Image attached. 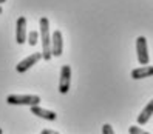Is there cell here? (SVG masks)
Wrapping results in <instances>:
<instances>
[{
	"mask_svg": "<svg viewBox=\"0 0 153 134\" xmlns=\"http://www.w3.org/2000/svg\"><path fill=\"white\" fill-rule=\"evenodd\" d=\"M40 39H42V59L50 60L53 57L51 54V37H50V22L47 17H42L40 22Z\"/></svg>",
	"mask_w": 153,
	"mask_h": 134,
	"instance_id": "1",
	"label": "cell"
},
{
	"mask_svg": "<svg viewBox=\"0 0 153 134\" xmlns=\"http://www.w3.org/2000/svg\"><path fill=\"white\" fill-rule=\"evenodd\" d=\"M6 102L10 105H37L40 103V97L39 96H34V94H11L8 96Z\"/></svg>",
	"mask_w": 153,
	"mask_h": 134,
	"instance_id": "2",
	"label": "cell"
},
{
	"mask_svg": "<svg viewBox=\"0 0 153 134\" xmlns=\"http://www.w3.org/2000/svg\"><path fill=\"white\" fill-rule=\"evenodd\" d=\"M136 54H138V62H139L141 65H149L150 57H149L147 39L142 37V35L136 39Z\"/></svg>",
	"mask_w": 153,
	"mask_h": 134,
	"instance_id": "3",
	"label": "cell"
},
{
	"mask_svg": "<svg viewBox=\"0 0 153 134\" xmlns=\"http://www.w3.org/2000/svg\"><path fill=\"white\" fill-rule=\"evenodd\" d=\"M70 83H71V68L68 65H64L60 69V79H59V93L67 94L70 91Z\"/></svg>",
	"mask_w": 153,
	"mask_h": 134,
	"instance_id": "4",
	"label": "cell"
},
{
	"mask_svg": "<svg viewBox=\"0 0 153 134\" xmlns=\"http://www.w3.org/2000/svg\"><path fill=\"white\" fill-rule=\"evenodd\" d=\"M40 59H42V52H34V54H30L28 57H25L22 62L17 63L16 71H17V73H25V71H28L31 66H34Z\"/></svg>",
	"mask_w": 153,
	"mask_h": 134,
	"instance_id": "5",
	"label": "cell"
},
{
	"mask_svg": "<svg viewBox=\"0 0 153 134\" xmlns=\"http://www.w3.org/2000/svg\"><path fill=\"white\" fill-rule=\"evenodd\" d=\"M64 52V39H62V32L60 31H54L51 35V54L54 57L62 56Z\"/></svg>",
	"mask_w": 153,
	"mask_h": 134,
	"instance_id": "6",
	"label": "cell"
},
{
	"mask_svg": "<svg viewBox=\"0 0 153 134\" xmlns=\"http://www.w3.org/2000/svg\"><path fill=\"white\" fill-rule=\"evenodd\" d=\"M26 19L25 17H19L17 19V25H16V42L22 45L26 42Z\"/></svg>",
	"mask_w": 153,
	"mask_h": 134,
	"instance_id": "7",
	"label": "cell"
},
{
	"mask_svg": "<svg viewBox=\"0 0 153 134\" xmlns=\"http://www.w3.org/2000/svg\"><path fill=\"white\" fill-rule=\"evenodd\" d=\"M31 113L34 114V116H39V117H42V119H45V120H56L57 119V114L56 113H53V111H48V110H43V108H40V106H37V105H33L31 106Z\"/></svg>",
	"mask_w": 153,
	"mask_h": 134,
	"instance_id": "8",
	"label": "cell"
},
{
	"mask_svg": "<svg viewBox=\"0 0 153 134\" xmlns=\"http://www.w3.org/2000/svg\"><path fill=\"white\" fill-rule=\"evenodd\" d=\"M153 76V66H141V68H136L131 71V79L134 80H139V79H147V77H152Z\"/></svg>",
	"mask_w": 153,
	"mask_h": 134,
	"instance_id": "9",
	"label": "cell"
},
{
	"mask_svg": "<svg viewBox=\"0 0 153 134\" xmlns=\"http://www.w3.org/2000/svg\"><path fill=\"white\" fill-rule=\"evenodd\" d=\"M152 116H153V99L146 105V108H144V110L141 111V114L138 116V123H139V125H146V123L150 120Z\"/></svg>",
	"mask_w": 153,
	"mask_h": 134,
	"instance_id": "10",
	"label": "cell"
},
{
	"mask_svg": "<svg viewBox=\"0 0 153 134\" xmlns=\"http://www.w3.org/2000/svg\"><path fill=\"white\" fill-rule=\"evenodd\" d=\"M26 42H28L31 46H36L39 42V32L37 31H30L28 34H26Z\"/></svg>",
	"mask_w": 153,
	"mask_h": 134,
	"instance_id": "11",
	"label": "cell"
},
{
	"mask_svg": "<svg viewBox=\"0 0 153 134\" xmlns=\"http://www.w3.org/2000/svg\"><path fill=\"white\" fill-rule=\"evenodd\" d=\"M128 133L130 134H147V131H144V130H141L138 127H130L128 128Z\"/></svg>",
	"mask_w": 153,
	"mask_h": 134,
	"instance_id": "12",
	"label": "cell"
},
{
	"mask_svg": "<svg viewBox=\"0 0 153 134\" xmlns=\"http://www.w3.org/2000/svg\"><path fill=\"white\" fill-rule=\"evenodd\" d=\"M114 131H113V128H111V125H108V123H105L104 127H102V134H113Z\"/></svg>",
	"mask_w": 153,
	"mask_h": 134,
	"instance_id": "13",
	"label": "cell"
},
{
	"mask_svg": "<svg viewBox=\"0 0 153 134\" xmlns=\"http://www.w3.org/2000/svg\"><path fill=\"white\" fill-rule=\"evenodd\" d=\"M42 134H57L56 131H51V130H42Z\"/></svg>",
	"mask_w": 153,
	"mask_h": 134,
	"instance_id": "14",
	"label": "cell"
},
{
	"mask_svg": "<svg viewBox=\"0 0 153 134\" xmlns=\"http://www.w3.org/2000/svg\"><path fill=\"white\" fill-rule=\"evenodd\" d=\"M6 2V0H0V5H2V3H5Z\"/></svg>",
	"mask_w": 153,
	"mask_h": 134,
	"instance_id": "15",
	"label": "cell"
},
{
	"mask_svg": "<svg viewBox=\"0 0 153 134\" xmlns=\"http://www.w3.org/2000/svg\"><path fill=\"white\" fill-rule=\"evenodd\" d=\"M0 14H2V6H0Z\"/></svg>",
	"mask_w": 153,
	"mask_h": 134,
	"instance_id": "16",
	"label": "cell"
},
{
	"mask_svg": "<svg viewBox=\"0 0 153 134\" xmlns=\"http://www.w3.org/2000/svg\"><path fill=\"white\" fill-rule=\"evenodd\" d=\"M0 134H2V130H0Z\"/></svg>",
	"mask_w": 153,
	"mask_h": 134,
	"instance_id": "17",
	"label": "cell"
}]
</instances>
